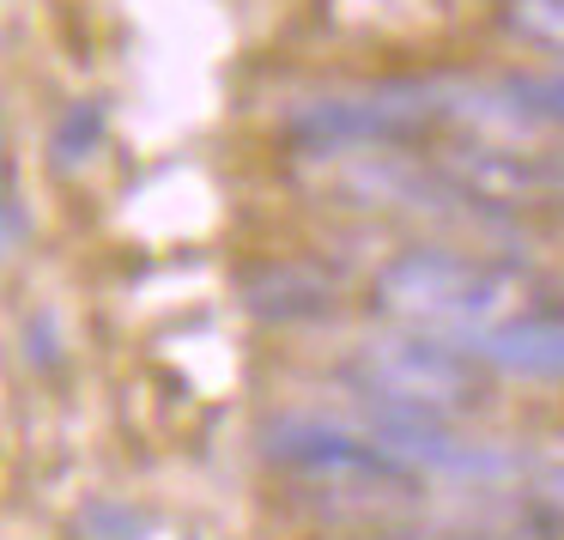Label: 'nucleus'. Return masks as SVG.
Wrapping results in <instances>:
<instances>
[{
  "label": "nucleus",
  "mask_w": 564,
  "mask_h": 540,
  "mask_svg": "<svg viewBox=\"0 0 564 540\" xmlns=\"http://www.w3.org/2000/svg\"><path fill=\"white\" fill-rule=\"evenodd\" d=\"M370 298L394 328L443 334L462 346H474L491 328H510V322L564 316V292L552 280H540L522 261L474 256L462 244H419L389 256L370 280Z\"/></svg>",
  "instance_id": "f257e3e1"
},
{
  "label": "nucleus",
  "mask_w": 564,
  "mask_h": 540,
  "mask_svg": "<svg viewBox=\"0 0 564 540\" xmlns=\"http://www.w3.org/2000/svg\"><path fill=\"white\" fill-rule=\"evenodd\" d=\"M346 382L382 413L443 419V425L486 401V365L462 341L419 334V328H389V334H370L365 346H352Z\"/></svg>",
  "instance_id": "f03ea898"
},
{
  "label": "nucleus",
  "mask_w": 564,
  "mask_h": 540,
  "mask_svg": "<svg viewBox=\"0 0 564 540\" xmlns=\"http://www.w3.org/2000/svg\"><path fill=\"white\" fill-rule=\"evenodd\" d=\"M268 455L292 474L316 479L328 492H401L413 486L394 455H382L377 443L365 438V425H328V419H280L268 431Z\"/></svg>",
  "instance_id": "7ed1b4c3"
},
{
  "label": "nucleus",
  "mask_w": 564,
  "mask_h": 540,
  "mask_svg": "<svg viewBox=\"0 0 564 540\" xmlns=\"http://www.w3.org/2000/svg\"><path fill=\"white\" fill-rule=\"evenodd\" d=\"M334 273H322L316 261H297V256H273V261H256L243 273V304L256 310L261 322H316V316H334Z\"/></svg>",
  "instance_id": "20e7f679"
},
{
  "label": "nucleus",
  "mask_w": 564,
  "mask_h": 540,
  "mask_svg": "<svg viewBox=\"0 0 564 540\" xmlns=\"http://www.w3.org/2000/svg\"><path fill=\"white\" fill-rule=\"evenodd\" d=\"M467 353H474L486 370H503V377L564 382V316H534V322L491 328V334H479Z\"/></svg>",
  "instance_id": "39448f33"
},
{
  "label": "nucleus",
  "mask_w": 564,
  "mask_h": 540,
  "mask_svg": "<svg viewBox=\"0 0 564 540\" xmlns=\"http://www.w3.org/2000/svg\"><path fill=\"white\" fill-rule=\"evenodd\" d=\"M498 25L528 50H546L564 62V0H503Z\"/></svg>",
  "instance_id": "423d86ee"
},
{
  "label": "nucleus",
  "mask_w": 564,
  "mask_h": 540,
  "mask_svg": "<svg viewBox=\"0 0 564 540\" xmlns=\"http://www.w3.org/2000/svg\"><path fill=\"white\" fill-rule=\"evenodd\" d=\"M50 147H55V164H62V171H74L79 159H91V152L104 147V104H74V110L62 116Z\"/></svg>",
  "instance_id": "0eeeda50"
},
{
  "label": "nucleus",
  "mask_w": 564,
  "mask_h": 540,
  "mask_svg": "<svg viewBox=\"0 0 564 540\" xmlns=\"http://www.w3.org/2000/svg\"><path fill=\"white\" fill-rule=\"evenodd\" d=\"M503 86L516 91V104H522L534 122L564 128V67H558V74H510Z\"/></svg>",
  "instance_id": "6e6552de"
},
{
  "label": "nucleus",
  "mask_w": 564,
  "mask_h": 540,
  "mask_svg": "<svg viewBox=\"0 0 564 540\" xmlns=\"http://www.w3.org/2000/svg\"><path fill=\"white\" fill-rule=\"evenodd\" d=\"M7 256H19L25 249V237H31V225H25V195H19V164L7 159Z\"/></svg>",
  "instance_id": "1a4fd4ad"
},
{
  "label": "nucleus",
  "mask_w": 564,
  "mask_h": 540,
  "mask_svg": "<svg viewBox=\"0 0 564 540\" xmlns=\"http://www.w3.org/2000/svg\"><path fill=\"white\" fill-rule=\"evenodd\" d=\"M528 498H534V510L546 516L552 528H564V462L558 467H546V474L528 486Z\"/></svg>",
  "instance_id": "9d476101"
}]
</instances>
